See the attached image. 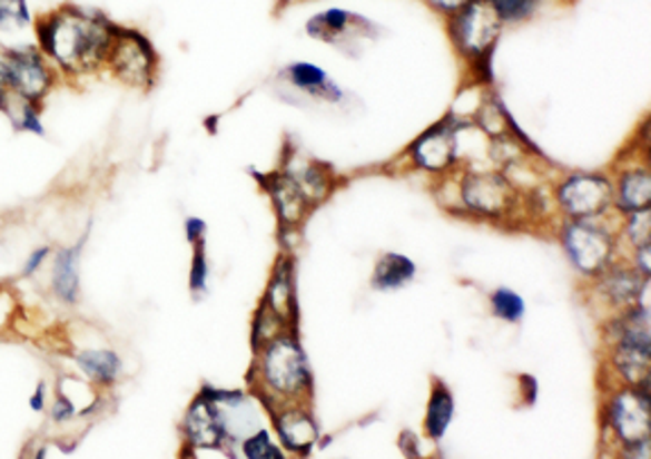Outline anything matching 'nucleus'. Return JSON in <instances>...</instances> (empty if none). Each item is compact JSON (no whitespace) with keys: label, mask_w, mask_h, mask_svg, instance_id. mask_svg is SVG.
<instances>
[{"label":"nucleus","mask_w":651,"mask_h":459,"mask_svg":"<svg viewBox=\"0 0 651 459\" xmlns=\"http://www.w3.org/2000/svg\"><path fill=\"white\" fill-rule=\"evenodd\" d=\"M502 23H521L530 19L541 0H486Z\"/></svg>","instance_id":"c756f323"},{"label":"nucleus","mask_w":651,"mask_h":459,"mask_svg":"<svg viewBox=\"0 0 651 459\" xmlns=\"http://www.w3.org/2000/svg\"><path fill=\"white\" fill-rule=\"evenodd\" d=\"M68 360L93 388H114L125 369L120 353L109 344L78 346L68 353Z\"/></svg>","instance_id":"a211bd4d"},{"label":"nucleus","mask_w":651,"mask_h":459,"mask_svg":"<svg viewBox=\"0 0 651 459\" xmlns=\"http://www.w3.org/2000/svg\"><path fill=\"white\" fill-rule=\"evenodd\" d=\"M306 32L317 41H326V43L344 48V50H351L357 41L376 39L381 35L378 26L372 23L369 19L339 10V8H333V10H326V12H319L317 17H313L306 23Z\"/></svg>","instance_id":"dca6fc26"},{"label":"nucleus","mask_w":651,"mask_h":459,"mask_svg":"<svg viewBox=\"0 0 651 459\" xmlns=\"http://www.w3.org/2000/svg\"><path fill=\"white\" fill-rule=\"evenodd\" d=\"M455 394L451 392V388L446 382L437 375H432L430 380V397H427V406H425V414H423V434L440 443L444 441V437L448 434V428L455 419Z\"/></svg>","instance_id":"4be33fe9"},{"label":"nucleus","mask_w":651,"mask_h":459,"mask_svg":"<svg viewBox=\"0 0 651 459\" xmlns=\"http://www.w3.org/2000/svg\"><path fill=\"white\" fill-rule=\"evenodd\" d=\"M6 87L10 96L43 107L59 82V72L37 46H8Z\"/></svg>","instance_id":"9d476101"},{"label":"nucleus","mask_w":651,"mask_h":459,"mask_svg":"<svg viewBox=\"0 0 651 459\" xmlns=\"http://www.w3.org/2000/svg\"><path fill=\"white\" fill-rule=\"evenodd\" d=\"M552 195L563 219H602L613 211V177L574 170L554 186Z\"/></svg>","instance_id":"423d86ee"},{"label":"nucleus","mask_w":651,"mask_h":459,"mask_svg":"<svg viewBox=\"0 0 651 459\" xmlns=\"http://www.w3.org/2000/svg\"><path fill=\"white\" fill-rule=\"evenodd\" d=\"M502 21L486 0H466V3L451 14L448 32L471 64H486L502 32Z\"/></svg>","instance_id":"1a4fd4ad"},{"label":"nucleus","mask_w":651,"mask_h":459,"mask_svg":"<svg viewBox=\"0 0 651 459\" xmlns=\"http://www.w3.org/2000/svg\"><path fill=\"white\" fill-rule=\"evenodd\" d=\"M519 382H521V392H523L525 406L536 403V394H539V382H536V378L530 375V373H523V375L519 378Z\"/></svg>","instance_id":"e433bc0d"},{"label":"nucleus","mask_w":651,"mask_h":459,"mask_svg":"<svg viewBox=\"0 0 651 459\" xmlns=\"http://www.w3.org/2000/svg\"><path fill=\"white\" fill-rule=\"evenodd\" d=\"M91 226L93 222L87 224L82 236L76 243L55 250L50 258V272H48L50 294L57 303L66 305V309H76L82 299V256L91 238Z\"/></svg>","instance_id":"4468645a"},{"label":"nucleus","mask_w":651,"mask_h":459,"mask_svg":"<svg viewBox=\"0 0 651 459\" xmlns=\"http://www.w3.org/2000/svg\"><path fill=\"white\" fill-rule=\"evenodd\" d=\"M46 401H48V385H46V380H39V385H37V390L32 392V397H30V410L32 412H43L46 410Z\"/></svg>","instance_id":"4c0bfd02"},{"label":"nucleus","mask_w":651,"mask_h":459,"mask_svg":"<svg viewBox=\"0 0 651 459\" xmlns=\"http://www.w3.org/2000/svg\"><path fill=\"white\" fill-rule=\"evenodd\" d=\"M280 82L289 91L302 98L319 100L326 105H342L346 100L344 89L331 78V75L310 61H293L280 70Z\"/></svg>","instance_id":"f3484780"},{"label":"nucleus","mask_w":651,"mask_h":459,"mask_svg":"<svg viewBox=\"0 0 651 459\" xmlns=\"http://www.w3.org/2000/svg\"><path fill=\"white\" fill-rule=\"evenodd\" d=\"M602 428L613 446L649 439L651 434V397L649 390L618 385L606 394L602 406Z\"/></svg>","instance_id":"6e6552de"},{"label":"nucleus","mask_w":651,"mask_h":459,"mask_svg":"<svg viewBox=\"0 0 651 459\" xmlns=\"http://www.w3.org/2000/svg\"><path fill=\"white\" fill-rule=\"evenodd\" d=\"M615 459H651V439L618 446Z\"/></svg>","instance_id":"72a5a7b5"},{"label":"nucleus","mask_w":651,"mask_h":459,"mask_svg":"<svg viewBox=\"0 0 651 459\" xmlns=\"http://www.w3.org/2000/svg\"><path fill=\"white\" fill-rule=\"evenodd\" d=\"M260 303L267 305V309L276 313L287 326L297 329V294H295L293 258L283 256L276 263Z\"/></svg>","instance_id":"6ab92c4d"},{"label":"nucleus","mask_w":651,"mask_h":459,"mask_svg":"<svg viewBox=\"0 0 651 459\" xmlns=\"http://www.w3.org/2000/svg\"><path fill=\"white\" fill-rule=\"evenodd\" d=\"M274 437L283 446V450L295 457L306 459L319 446L322 428L310 408V403H285L269 408Z\"/></svg>","instance_id":"f8f14e48"},{"label":"nucleus","mask_w":651,"mask_h":459,"mask_svg":"<svg viewBox=\"0 0 651 459\" xmlns=\"http://www.w3.org/2000/svg\"><path fill=\"white\" fill-rule=\"evenodd\" d=\"M181 428L193 450H225L234 446L227 410L201 392L188 406Z\"/></svg>","instance_id":"ddd939ff"},{"label":"nucleus","mask_w":651,"mask_h":459,"mask_svg":"<svg viewBox=\"0 0 651 459\" xmlns=\"http://www.w3.org/2000/svg\"><path fill=\"white\" fill-rule=\"evenodd\" d=\"M427 3L437 10V12H442V14H453L455 10H460L466 0H427Z\"/></svg>","instance_id":"58836bf2"},{"label":"nucleus","mask_w":651,"mask_h":459,"mask_svg":"<svg viewBox=\"0 0 651 459\" xmlns=\"http://www.w3.org/2000/svg\"><path fill=\"white\" fill-rule=\"evenodd\" d=\"M251 382L267 410L285 403H310L315 375L297 331H285L254 349Z\"/></svg>","instance_id":"f03ea898"},{"label":"nucleus","mask_w":651,"mask_h":459,"mask_svg":"<svg viewBox=\"0 0 651 459\" xmlns=\"http://www.w3.org/2000/svg\"><path fill=\"white\" fill-rule=\"evenodd\" d=\"M651 208V173L647 166H629L613 179V211L629 213Z\"/></svg>","instance_id":"412c9836"},{"label":"nucleus","mask_w":651,"mask_h":459,"mask_svg":"<svg viewBox=\"0 0 651 459\" xmlns=\"http://www.w3.org/2000/svg\"><path fill=\"white\" fill-rule=\"evenodd\" d=\"M629 263L644 276V279H651V245H644V247H638L629 254Z\"/></svg>","instance_id":"f704fd0d"},{"label":"nucleus","mask_w":651,"mask_h":459,"mask_svg":"<svg viewBox=\"0 0 651 459\" xmlns=\"http://www.w3.org/2000/svg\"><path fill=\"white\" fill-rule=\"evenodd\" d=\"M609 364L618 373L620 385L649 390L651 378V313L649 303L613 313L604 326Z\"/></svg>","instance_id":"7ed1b4c3"},{"label":"nucleus","mask_w":651,"mask_h":459,"mask_svg":"<svg viewBox=\"0 0 651 459\" xmlns=\"http://www.w3.org/2000/svg\"><path fill=\"white\" fill-rule=\"evenodd\" d=\"M618 236H620V245H624L629 252L651 245V208H642V211L624 215Z\"/></svg>","instance_id":"bb28decb"},{"label":"nucleus","mask_w":651,"mask_h":459,"mask_svg":"<svg viewBox=\"0 0 651 459\" xmlns=\"http://www.w3.org/2000/svg\"><path fill=\"white\" fill-rule=\"evenodd\" d=\"M595 299L613 313L644 303L649 294V279H644L629 261H615L598 279L591 281Z\"/></svg>","instance_id":"2eb2a0df"},{"label":"nucleus","mask_w":651,"mask_h":459,"mask_svg":"<svg viewBox=\"0 0 651 459\" xmlns=\"http://www.w3.org/2000/svg\"><path fill=\"white\" fill-rule=\"evenodd\" d=\"M559 243L570 267L586 281L598 279L620 256V236L602 219H561Z\"/></svg>","instance_id":"20e7f679"},{"label":"nucleus","mask_w":651,"mask_h":459,"mask_svg":"<svg viewBox=\"0 0 651 459\" xmlns=\"http://www.w3.org/2000/svg\"><path fill=\"white\" fill-rule=\"evenodd\" d=\"M398 446H401V450H403V455L407 459H423V455H421V439L412 430H405L401 434Z\"/></svg>","instance_id":"c9c22d12"},{"label":"nucleus","mask_w":651,"mask_h":459,"mask_svg":"<svg viewBox=\"0 0 651 459\" xmlns=\"http://www.w3.org/2000/svg\"><path fill=\"white\" fill-rule=\"evenodd\" d=\"M423 459H442V457H434V455H432V457H423Z\"/></svg>","instance_id":"79ce46f5"},{"label":"nucleus","mask_w":651,"mask_h":459,"mask_svg":"<svg viewBox=\"0 0 651 459\" xmlns=\"http://www.w3.org/2000/svg\"><path fill=\"white\" fill-rule=\"evenodd\" d=\"M489 311L504 324H521L527 315V305L516 290L500 285L489 292Z\"/></svg>","instance_id":"b1692460"},{"label":"nucleus","mask_w":651,"mask_h":459,"mask_svg":"<svg viewBox=\"0 0 651 459\" xmlns=\"http://www.w3.org/2000/svg\"><path fill=\"white\" fill-rule=\"evenodd\" d=\"M105 68L120 85L150 91L159 78V55L152 41L140 30L118 26Z\"/></svg>","instance_id":"39448f33"},{"label":"nucleus","mask_w":651,"mask_h":459,"mask_svg":"<svg viewBox=\"0 0 651 459\" xmlns=\"http://www.w3.org/2000/svg\"><path fill=\"white\" fill-rule=\"evenodd\" d=\"M10 100H12V96H10V91L0 85V114H6V109H8V105H10Z\"/></svg>","instance_id":"ea45409f"},{"label":"nucleus","mask_w":651,"mask_h":459,"mask_svg":"<svg viewBox=\"0 0 651 459\" xmlns=\"http://www.w3.org/2000/svg\"><path fill=\"white\" fill-rule=\"evenodd\" d=\"M267 191H269V199L276 208L280 232L283 234L295 232V228L306 219V213L313 204L306 199V195L299 191V186L285 173L272 175L267 179Z\"/></svg>","instance_id":"aec40b11"},{"label":"nucleus","mask_w":651,"mask_h":459,"mask_svg":"<svg viewBox=\"0 0 651 459\" xmlns=\"http://www.w3.org/2000/svg\"><path fill=\"white\" fill-rule=\"evenodd\" d=\"M416 263L410 256L401 252H383L374 263L369 285L376 292H396L407 287L416 279Z\"/></svg>","instance_id":"5701e85b"},{"label":"nucleus","mask_w":651,"mask_h":459,"mask_svg":"<svg viewBox=\"0 0 651 459\" xmlns=\"http://www.w3.org/2000/svg\"><path fill=\"white\" fill-rule=\"evenodd\" d=\"M118 23L96 10L61 6L34 21V46L48 57L59 78L78 80L100 72Z\"/></svg>","instance_id":"f257e3e1"},{"label":"nucleus","mask_w":651,"mask_h":459,"mask_svg":"<svg viewBox=\"0 0 651 459\" xmlns=\"http://www.w3.org/2000/svg\"><path fill=\"white\" fill-rule=\"evenodd\" d=\"M184 236H186V243L190 247L204 245L206 238H208V224H206V219H201L197 215H188L184 219Z\"/></svg>","instance_id":"473e14b6"},{"label":"nucleus","mask_w":651,"mask_h":459,"mask_svg":"<svg viewBox=\"0 0 651 459\" xmlns=\"http://www.w3.org/2000/svg\"><path fill=\"white\" fill-rule=\"evenodd\" d=\"M238 450L243 459H293L283 450V446L272 434V430L263 426L249 432L247 437H243L238 441Z\"/></svg>","instance_id":"a878e982"},{"label":"nucleus","mask_w":651,"mask_h":459,"mask_svg":"<svg viewBox=\"0 0 651 459\" xmlns=\"http://www.w3.org/2000/svg\"><path fill=\"white\" fill-rule=\"evenodd\" d=\"M52 254H55V250H52L50 245H39V247H34V250L26 256V261H23V265H21V279H34V276H39V274L46 270V265L50 263Z\"/></svg>","instance_id":"7c9ffc66"},{"label":"nucleus","mask_w":651,"mask_h":459,"mask_svg":"<svg viewBox=\"0 0 651 459\" xmlns=\"http://www.w3.org/2000/svg\"><path fill=\"white\" fill-rule=\"evenodd\" d=\"M464 125L455 116H448L427 127L407 147V159L414 168L430 175H446L460 159V134Z\"/></svg>","instance_id":"9b49d317"},{"label":"nucleus","mask_w":651,"mask_h":459,"mask_svg":"<svg viewBox=\"0 0 651 459\" xmlns=\"http://www.w3.org/2000/svg\"><path fill=\"white\" fill-rule=\"evenodd\" d=\"M210 290V261L206 252V243L193 247L190 270H188V292L193 301H201Z\"/></svg>","instance_id":"c85d7f7f"},{"label":"nucleus","mask_w":651,"mask_h":459,"mask_svg":"<svg viewBox=\"0 0 651 459\" xmlns=\"http://www.w3.org/2000/svg\"><path fill=\"white\" fill-rule=\"evenodd\" d=\"M34 26L28 0H0V35H21Z\"/></svg>","instance_id":"cd10ccee"},{"label":"nucleus","mask_w":651,"mask_h":459,"mask_svg":"<svg viewBox=\"0 0 651 459\" xmlns=\"http://www.w3.org/2000/svg\"><path fill=\"white\" fill-rule=\"evenodd\" d=\"M3 116L10 120V125H12V129L17 134H28V136H37V138L48 136L39 105H32L28 100H21V98L12 96V100H10V105H8Z\"/></svg>","instance_id":"393cba45"},{"label":"nucleus","mask_w":651,"mask_h":459,"mask_svg":"<svg viewBox=\"0 0 651 459\" xmlns=\"http://www.w3.org/2000/svg\"><path fill=\"white\" fill-rule=\"evenodd\" d=\"M34 459H46V448H41L39 452H37V457Z\"/></svg>","instance_id":"a19ab883"},{"label":"nucleus","mask_w":651,"mask_h":459,"mask_svg":"<svg viewBox=\"0 0 651 459\" xmlns=\"http://www.w3.org/2000/svg\"><path fill=\"white\" fill-rule=\"evenodd\" d=\"M76 414H78L76 403H72V399L59 388L57 394H55V401H52V406H50V417H52V421H55V423H66V421H70Z\"/></svg>","instance_id":"2f4dec72"},{"label":"nucleus","mask_w":651,"mask_h":459,"mask_svg":"<svg viewBox=\"0 0 651 459\" xmlns=\"http://www.w3.org/2000/svg\"><path fill=\"white\" fill-rule=\"evenodd\" d=\"M519 204V191L512 179L493 170H466L457 179V208L484 219L512 215Z\"/></svg>","instance_id":"0eeeda50"}]
</instances>
